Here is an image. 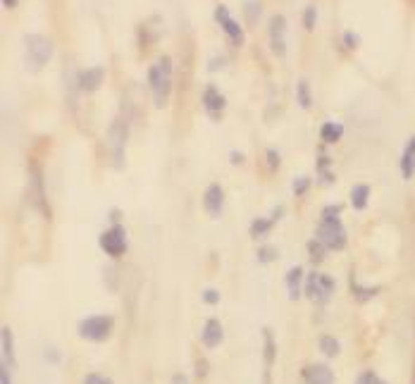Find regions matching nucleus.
<instances>
[{
    "instance_id": "nucleus-7",
    "label": "nucleus",
    "mask_w": 415,
    "mask_h": 384,
    "mask_svg": "<svg viewBox=\"0 0 415 384\" xmlns=\"http://www.w3.org/2000/svg\"><path fill=\"white\" fill-rule=\"evenodd\" d=\"M98 244L105 256L119 258V256H124V251H127V232H124L122 225H112L100 234Z\"/></svg>"
},
{
    "instance_id": "nucleus-27",
    "label": "nucleus",
    "mask_w": 415,
    "mask_h": 384,
    "mask_svg": "<svg viewBox=\"0 0 415 384\" xmlns=\"http://www.w3.org/2000/svg\"><path fill=\"white\" fill-rule=\"evenodd\" d=\"M244 10H246V15H249V22L256 24L258 15H261V3H258V0H246V3H244Z\"/></svg>"
},
{
    "instance_id": "nucleus-21",
    "label": "nucleus",
    "mask_w": 415,
    "mask_h": 384,
    "mask_svg": "<svg viewBox=\"0 0 415 384\" xmlns=\"http://www.w3.org/2000/svg\"><path fill=\"white\" fill-rule=\"evenodd\" d=\"M317 346H320V351H322L327 358H334V356H339V351H341V344H339V339L332 337V334H322V337L317 339Z\"/></svg>"
},
{
    "instance_id": "nucleus-26",
    "label": "nucleus",
    "mask_w": 415,
    "mask_h": 384,
    "mask_svg": "<svg viewBox=\"0 0 415 384\" xmlns=\"http://www.w3.org/2000/svg\"><path fill=\"white\" fill-rule=\"evenodd\" d=\"M308 251H310V258L315 263H322L324 260V244L317 241V239H312V241L308 244Z\"/></svg>"
},
{
    "instance_id": "nucleus-14",
    "label": "nucleus",
    "mask_w": 415,
    "mask_h": 384,
    "mask_svg": "<svg viewBox=\"0 0 415 384\" xmlns=\"http://www.w3.org/2000/svg\"><path fill=\"white\" fill-rule=\"evenodd\" d=\"M103 79H105L103 67H88V69L79 72L77 84H79V88L84 93H93V91H98V88L103 86Z\"/></svg>"
},
{
    "instance_id": "nucleus-2",
    "label": "nucleus",
    "mask_w": 415,
    "mask_h": 384,
    "mask_svg": "<svg viewBox=\"0 0 415 384\" xmlns=\"http://www.w3.org/2000/svg\"><path fill=\"white\" fill-rule=\"evenodd\" d=\"M24 58H27L29 69L41 72L53 58V44L44 34H27L24 36Z\"/></svg>"
},
{
    "instance_id": "nucleus-1",
    "label": "nucleus",
    "mask_w": 415,
    "mask_h": 384,
    "mask_svg": "<svg viewBox=\"0 0 415 384\" xmlns=\"http://www.w3.org/2000/svg\"><path fill=\"white\" fill-rule=\"evenodd\" d=\"M148 86L153 91L155 107H165L172 93V60L167 55L148 67Z\"/></svg>"
},
{
    "instance_id": "nucleus-20",
    "label": "nucleus",
    "mask_w": 415,
    "mask_h": 384,
    "mask_svg": "<svg viewBox=\"0 0 415 384\" xmlns=\"http://www.w3.org/2000/svg\"><path fill=\"white\" fill-rule=\"evenodd\" d=\"M263 337H265V384H270V368H272V363H275L277 346H275V337L270 329L263 332Z\"/></svg>"
},
{
    "instance_id": "nucleus-8",
    "label": "nucleus",
    "mask_w": 415,
    "mask_h": 384,
    "mask_svg": "<svg viewBox=\"0 0 415 384\" xmlns=\"http://www.w3.org/2000/svg\"><path fill=\"white\" fill-rule=\"evenodd\" d=\"M215 22L220 24L222 32L230 36V41H232L234 46H242L244 44V29H242V24L234 20L227 5H218V8H215Z\"/></svg>"
},
{
    "instance_id": "nucleus-22",
    "label": "nucleus",
    "mask_w": 415,
    "mask_h": 384,
    "mask_svg": "<svg viewBox=\"0 0 415 384\" xmlns=\"http://www.w3.org/2000/svg\"><path fill=\"white\" fill-rule=\"evenodd\" d=\"M272 225H275V220L272 218H256L253 222H251V239H263V237H268L270 230H272Z\"/></svg>"
},
{
    "instance_id": "nucleus-37",
    "label": "nucleus",
    "mask_w": 415,
    "mask_h": 384,
    "mask_svg": "<svg viewBox=\"0 0 415 384\" xmlns=\"http://www.w3.org/2000/svg\"><path fill=\"white\" fill-rule=\"evenodd\" d=\"M46 358H48V361H51L53 365L60 363V353H58L55 349H53V346H51V349H46Z\"/></svg>"
},
{
    "instance_id": "nucleus-42",
    "label": "nucleus",
    "mask_w": 415,
    "mask_h": 384,
    "mask_svg": "<svg viewBox=\"0 0 415 384\" xmlns=\"http://www.w3.org/2000/svg\"><path fill=\"white\" fill-rule=\"evenodd\" d=\"M272 213H275V215H272V220H279V218H282V208H275Z\"/></svg>"
},
{
    "instance_id": "nucleus-30",
    "label": "nucleus",
    "mask_w": 415,
    "mask_h": 384,
    "mask_svg": "<svg viewBox=\"0 0 415 384\" xmlns=\"http://www.w3.org/2000/svg\"><path fill=\"white\" fill-rule=\"evenodd\" d=\"M265 158H268V167L270 170H279V163H282V158H279V153L275 151V148H270V151L265 153Z\"/></svg>"
},
{
    "instance_id": "nucleus-23",
    "label": "nucleus",
    "mask_w": 415,
    "mask_h": 384,
    "mask_svg": "<svg viewBox=\"0 0 415 384\" xmlns=\"http://www.w3.org/2000/svg\"><path fill=\"white\" fill-rule=\"evenodd\" d=\"M296 103L303 107V110H308V107L312 105V93H310L308 79H298V84H296Z\"/></svg>"
},
{
    "instance_id": "nucleus-6",
    "label": "nucleus",
    "mask_w": 415,
    "mask_h": 384,
    "mask_svg": "<svg viewBox=\"0 0 415 384\" xmlns=\"http://www.w3.org/2000/svg\"><path fill=\"white\" fill-rule=\"evenodd\" d=\"M127 139H129V124L122 117H117L110 124V129H107V148L112 153L115 167H122V155H124V146H127Z\"/></svg>"
},
{
    "instance_id": "nucleus-24",
    "label": "nucleus",
    "mask_w": 415,
    "mask_h": 384,
    "mask_svg": "<svg viewBox=\"0 0 415 384\" xmlns=\"http://www.w3.org/2000/svg\"><path fill=\"white\" fill-rule=\"evenodd\" d=\"M377 293H380V286H360L353 282V296H356L360 303H365L368 298L377 296Z\"/></svg>"
},
{
    "instance_id": "nucleus-9",
    "label": "nucleus",
    "mask_w": 415,
    "mask_h": 384,
    "mask_svg": "<svg viewBox=\"0 0 415 384\" xmlns=\"http://www.w3.org/2000/svg\"><path fill=\"white\" fill-rule=\"evenodd\" d=\"M270 46L277 58L286 55V20L282 15H275L270 20Z\"/></svg>"
},
{
    "instance_id": "nucleus-38",
    "label": "nucleus",
    "mask_w": 415,
    "mask_h": 384,
    "mask_svg": "<svg viewBox=\"0 0 415 384\" xmlns=\"http://www.w3.org/2000/svg\"><path fill=\"white\" fill-rule=\"evenodd\" d=\"M170 384H189V377H186L184 373H174L172 380H170Z\"/></svg>"
},
{
    "instance_id": "nucleus-32",
    "label": "nucleus",
    "mask_w": 415,
    "mask_h": 384,
    "mask_svg": "<svg viewBox=\"0 0 415 384\" xmlns=\"http://www.w3.org/2000/svg\"><path fill=\"white\" fill-rule=\"evenodd\" d=\"M203 303H208V305L220 303V293H218V289H203Z\"/></svg>"
},
{
    "instance_id": "nucleus-19",
    "label": "nucleus",
    "mask_w": 415,
    "mask_h": 384,
    "mask_svg": "<svg viewBox=\"0 0 415 384\" xmlns=\"http://www.w3.org/2000/svg\"><path fill=\"white\" fill-rule=\"evenodd\" d=\"M368 201H370V187L368 184H356L351 189V206L356 210H365L368 208Z\"/></svg>"
},
{
    "instance_id": "nucleus-13",
    "label": "nucleus",
    "mask_w": 415,
    "mask_h": 384,
    "mask_svg": "<svg viewBox=\"0 0 415 384\" xmlns=\"http://www.w3.org/2000/svg\"><path fill=\"white\" fill-rule=\"evenodd\" d=\"M222 206H225V191H222L220 184H210L206 194H203V208H206L210 218H220Z\"/></svg>"
},
{
    "instance_id": "nucleus-5",
    "label": "nucleus",
    "mask_w": 415,
    "mask_h": 384,
    "mask_svg": "<svg viewBox=\"0 0 415 384\" xmlns=\"http://www.w3.org/2000/svg\"><path fill=\"white\" fill-rule=\"evenodd\" d=\"M303 289H305V296H308L312 303H324L334 293L336 284H334V279L329 277V274H324V272H310L308 279H305Z\"/></svg>"
},
{
    "instance_id": "nucleus-39",
    "label": "nucleus",
    "mask_w": 415,
    "mask_h": 384,
    "mask_svg": "<svg viewBox=\"0 0 415 384\" xmlns=\"http://www.w3.org/2000/svg\"><path fill=\"white\" fill-rule=\"evenodd\" d=\"M230 155H232V158H230V160H232V165H239V163H244V153H239V151H232Z\"/></svg>"
},
{
    "instance_id": "nucleus-36",
    "label": "nucleus",
    "mask_w": 415,
    "mask_h": 384,
    "mask_svg": "<svg viewBox=\"0 0 415 384\" xmlns=\"http://www.w3.org/2000/svg\"><path fill=\"white\" fill-rule=\"evenodd\" d=\"M0 384H12L10 368H5V365H0Z\"/></svg>"
},
{
    "instance_id": "nucleus-34",
    "label": "nucleus",
    "mask_w": 415,
    "mask_h": 384,
    "mask_svg": "<svg viewBox=\"0 0 415 384\" xmlns=\"http://www.w3.org/2000/svg\"><path fill=\"white\" fill-rule=\"evenodd\" d=\"M344 44H346V48H358L360 36L353 34V32H346V34H344Z\"/></svg>"
},
{
    "instance_id": "nucleus-31",
    "label": "nucleus",
    "mask_w": 415,
    "mask_h": 384,
    "mask_svg": "<svg viewBox=\"0 0 415 384\" xmlns=\"http://www.w3.org/2000/svg\"><path fill=\"white\" fill-rule=\"evenodd\" d=\"M356 384H387V382H384L382 377H377L375 373H363L356 380Z\"/></svg>"
},
{
    "instance_id": "nucleus-33",
    "label": "nucleus",
    "mask_w": 415,
    "mask_h": 384,
    "mask_svg": "<svg viewBox=\"0 0 415 384\" xmlns=\"http://www.w3.org/2000/svg\"><path fill=\"white\" fill-rule=\"evenodd\" d=\"M84 384H112V380H110V377H103V375L91 373V375L84 377Z\"/></svg>"
},
{
    "instance_id": "nucleus-10",
    "label": "nucleus",
    "mask_w": 415,
    "mask_h": 384,
    "mask_svg": "<svg viewBox=\"0 0 415 384\" xmlns=\"http://www.w3.org/2000/svg\"><path fill=\"white\" fill-rule=\"evenodd\" d=\"M201 103H203V107H206V112L210 115V119H215V122H218L220 115H222V110H225V105H227V100L215 86H206V88H203V95H201Z\"/></svg>"
},
{
    "instance_id": "nucleus-3",
    "label": "nucleus",
    "mask_w": 415,
    "mask_h": 384,
    "mask_svg": "<svg viewBox=\"0 0 415 384\" xmlns=\"http://www.w3.org/2000/svg\"><path fill=\"white\" fill-rule=\"evenodd\" d=\"M112 327H115L112 315H91L77 325V334L86 341H105L112 334Z\"/></svg>"
},
{
    "instance_id": "nucleus-25",
    "label": "nucleus",
    "mask_w": 415,
    "mask_h": 384,
    "mask_svg": "<svg viewBox=\"0 0 415 384\" xmlns=\"http://www.w3.org/2000/svg\"><path fill=\"white\" fill-rule=\"evenodd\" d=\"M315 22H317V10H315V5H308V8L303 10V27L308 29V32H312V29H315Z\"/></svg>"
},
{
    "instance_id": "nucleus-18",
    "label": "nucleus",
    "mask_w": 415,
    "mask_h": 384,
    "mask_svg": "<svg viewBox=\"0 0 415 384\" xmlns=\"http://www.w3.org/2000/svg\"><path fill=\"white\" fill-rule=\"evenodd\" d=\"M320 136L324 143H336L344 136V124L341 122H334V119H329V122H324L320 127Z\"/></svg>"
},
{
    "instance_id": "nucleus-41",
    "label": "nucleus",
    "mask_w": 415,
    "mask_h": 384,
    "mask_svg": "<svg viewBox=\"0 0 415 384\" xmlns=\"http://www.w3.org/2000/svg\"><path fill=\"white\" fill-rule=\"evenodd\" d=\"M3 5L8 10H12V8H17V5H20V0H3Z\"/></svg>"
},
{
    "instance_id": "nucleus-28",
    "label": "nucleus",
    "mask_w": 415,
    "mask_h": 384,
    "mask_svg": "<svg viewBox=\"0 0 415 384\" xmlns=\"http://www.w3.org/2000/svg\"><path fill=\"white\" fill-rule=\"evenodd\" d=\"M277 249H272V246H261L258 249V260L261 263H272V260H277Z\"/></svg>"
},
{
    "instance_id": "nucleus-11",
    "label": "nucleus",
    "mask_w": 415,
    "mask_h": 384,
    "mask_svg": "<svg viewBox=\"0 0 415 384\" xmlns=\"http://www.w3.org/2000/svg\"><path fill=\"white\" fill-rule=\"evenodd\" d=\"M303 384H334V373L329 365L324 363H310L303 368Z\"/></svg>"
},
{
    "instance_id": "nucleus-35",
    "label": "nucleus",
    "mask_w": 415,
    "mask_h": 384,
    "mask_svg": "<svg viewBox=\"0 0 415 384\" xmlns=\"http://www.w3.org/2000/svg\"><path fill=\"white\" fill-rule=\"evenodd\" d=\"M341 213V206H327L322 210V218H339Z\"/></svg>"
},
{
    "instance_id": "nucleus-12",
    "label": "nucleus",
    "mask_w": 415,
    "mask_h": 384,
    "mask_svg": "<svg viewBox=\"0 0 415 384\" xmlns=\"http://www.w3.org/2000/svg\"><path fill=\"white\" fill-rule=\"evenodd\" d=\"M222 339H225L222 322L218 320V317H208V320L203 322V329H201L203 346H208V349H218V346L222 344Z\"/></svg>"
},
{
    "instance_id": "nucleus-29",
    "label": "nucleus",
    "mask_w": 415,
    "mask_h": 384,
    "mask_svg": "<svg viewBox=\"0 0 415 384\" xmlns=\"http://www.w3.org/2000/svg\"><path fill=\"white\" fill-rule=\"evenodd\" d=\"M308 189H310V179L308 177H296V179H294V194H296V196H303Z\"/></svg>"
},
{
    "instance_id": "nucleus-16",
    "label": "nucleus",
    "mask_w": 415,
    "mask_h": 384,
    "mask_svg": "<svg viewBox=\"0 0 415 384\" xmlns=\"http://www.w3.org/2000/svg\"><path fill=\"white\" fill-rule=\"evenodd\" d=\"M286 293H289V301H298L301 298V291H303V267H289L286 272Z\"/></svg>"
},
{
    "instance_id": "nucleus-4",
    "label": "nucleus",
    "mask_w": 415,
    "mask_h": 384,
    "mask_svg": "<svg viewBox=\"0 0 415 384\" xmlns=\"http://www.w3.org/2000/svg\"><path fill=\"white\" fill-rule=\"evenodd\" d=\"M317 241L329 251H341L346 246V227L341 218H322L317 225Z\"/></svg>"
},
{
    "instance_id": "nucleus-15",
    "label": "nucleus",
    "mask_w": 415,
    "mask_h": 384,
    "mask_svg": "<svg viewBox=\"0 0 415 384\" xmlns=\"http://www.w3.org/2000/svg\"><path fill=\"white\" fill-rule=\"evenodd\" d=\"M0 365L15 368V337L8 325L0 329Z\"/></svg>"
},
{
    "instance_id": "nucleus-17",
    "label": "nucleus",
    "mask_w": 415,
    "mask_h": 384,
    "mask_svg": "<svg viewBox=\"0 0 415 384\" xmlns=\"http://www.w3.org/2000/svg\"><path fill=\"white\" fill-rule=\"evenodd\" d=\"M415 175V134L408 139L404 155H401V177L411 179Z\"/></svg>"
},
{
    "instance_id": "nucleus-40",
    "label": "nucleus",
    "mask_w": 415,
    "mask_h": 384,
    "mask_svg": "<svg viewBox=\"0 0 415 384\" xmlns=\"http://www.w3.org/2000/svg\"><path fill=\"white\" fill-rule=\"evenodd\" d=\"M206 365H208L206 361H198V368H196V370H198V377H203V375L208 373V368H206Z\"/></svg>"
}]
</instances>
